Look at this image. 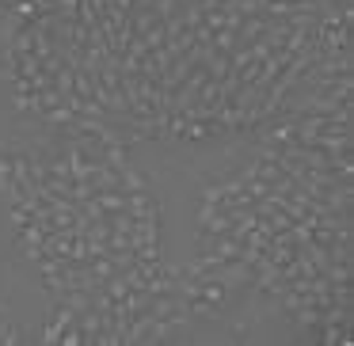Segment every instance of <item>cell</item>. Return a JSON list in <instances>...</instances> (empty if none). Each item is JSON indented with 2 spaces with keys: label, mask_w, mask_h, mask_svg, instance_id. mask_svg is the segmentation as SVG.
Here are the masks:
<instances>
[{
  "label": "cell",
  "mask_w": 354,
  "mask_h": 346,
  "mask_svg": "<svg viewBox=\"0 0 354 346\" xmlns=\"http://www.w3.org/2000/svg\"><path fill=\"white\" fill-rule=\"evenodd\" d=\"M73 320H77V312H73V308L65 305V300H57L54 312H50V320H46V331H42V343L57 346V343H62V331L69 327Z\"/></svg>",
  "instance_id": "obj_1"
},
{
  "label": "cell",
  "mask_w": 354,
  "mask_h": 346,
  "mask_svg": "<svg viewBox=\"0 0 354 346\" xmlns=\"http://www.w3.org/2000/svg\"><path fill=\"white\" fill-rule=\"evenodd\" d=\"M126 213H130L133 221H145V217H160V202L153 198V191L126 194Z\"/></svg>",
  "instance_id": "obj_2"
},
{
  "label": "cell",
  "mask_w": 354,
  "mask_h": 346,
  "mask_svg": "<svg viewBox=\"0 0 354 346\" xmlns=\"http://www.w3.org/2000/svg\"><path fill=\"white\" fill-rule=\"evenodd\" d=\"M316 331H320V343H328V346H346L354 338L351 335V320H324Z\"/></svg>",
  "instance_id": "obj_3"
},
{
  "label": "cell",
  "mask_w": 354,
  "mask_h": 346,
  "mask_svg": "<svg viewBox=\"0 0 354 346\" xmlns=\"http://www.w3.org/2000/svg\"><path fill=\"white\" fill-rule=\"evenodd\" d=\"M12 88H16V92H12L16 107H19V110H35V84H31V80L19 77V80H12Z\"/></svg>",
  "instance_id": "obj_4"
},
{
  "label": "cell",
  "mask_w": 354,
  "mask_h": 346,
  "mask_svg": "<svg viewBox=\"0 0 354 346\" xmlns=\"http://www.w3.org/2000/svg\"><path fill=\"white\" fill-rule=\"evenodd\" d=\"M138 191H149V179L126 164V168H122V194H138Z\"/></svg>",
  "instance_id": "obj_5"
},
{
  "label": "cell",
  "mask_w": 354,
  "mask_h": 346,
  "mask_svg": "<svg viewBox=\"0 0 354 346\" xmlns=\"http://www.w3.org/2000/svg\"><path fill=\"white\" fill-rule=\"evenodd\" d=\"M16 183V168H12V153H0V194H8Z\"/></svg>",
  "instance_id": "obj_6"
},
{
  "label": "cell",
  "mask_w": 354,
  "mask_h": 346,
  "mask_svg": "<svg viewBox=\"0 0 354 346\" xmlns=\"http://www.w3.org/2000/svg\"><path fill=\"white\" fill-rule=\"evenodd\" d=\"M0 343H4V346H12V343H24V335H19V327H12V323H4V327H0Z\"/></svg>",
  "instance_id": "obj_7"
},
{
  "label": "cell",
  "mask_w": 354,
  "mask_h": 346,
  "mask_svg": "<svg viewBox=\"0 0 354 346\" xmlns=\"http://www.w3.org/2000/svg\"><path fill=\"white\" fill-rule=\"evenodd\" d=\"M0 327H4V323H0Z\"/></svg>",
  "instance_id": "obj_8"
}]
</instances>
